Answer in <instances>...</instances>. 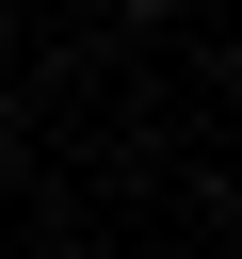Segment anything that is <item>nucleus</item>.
I'll return each instance as SVG.
<instances>
[{"label": "nucleus", "instance_id": "nucleus-1", "mask_svg": "<svg viewBox=\"0 0 242 259\" xmlns=\"http://www.w3.org/2000/svg\"><path fill=\"white\" fill-rule=\"evenodd\" d=\"M113 16H177V0H113Z\"/></svg>", "mask_w": 242, "mask_h": 259}]
</instances>
